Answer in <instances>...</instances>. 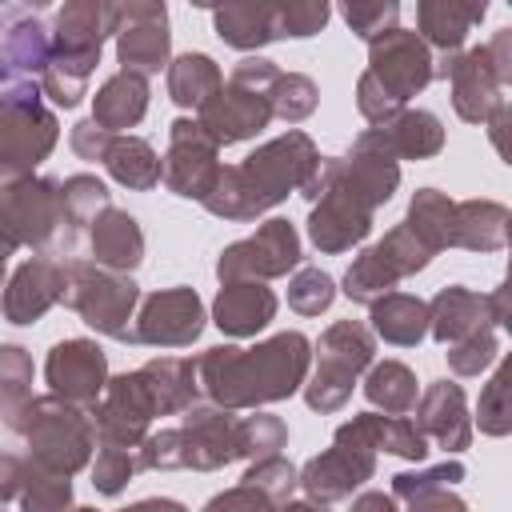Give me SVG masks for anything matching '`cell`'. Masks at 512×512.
<instances>
[{"mask_svg":"<svg viewBox=\"0 0 512 512\" xmlns=\"http://www.w3.org/2000/svg\"><path fill=\"white\" fill-rule=\"evenodd\" d=\"M204 300L196 288H160V292H148L140 300V312H136V344H152V348H188L200 340L204 332Z\"/></svg>","mask_w":512,"mask_h":512,"instance_id":"17","label":"cell"},{"mask_svg":"<svg viewBox=\"0 0 512 512\" xmlns=\"http://www.w3.org/2000/svg\"><path fill=\"white\" fill-rule=\"evenodd\" d=\"M364 76L396 104L404 108L416 92H424L436 80V52L424 44L412 28H392L368 44V68Z\"/></svg>","mask_w":512,"mask_h":512,"instance_id":"14","label":"cell"},{"mask_svg":"<svg viewBox=\"0 0 512 512\" xmlns=\"http://www.w3.org/2000/svg\"><path fill=\"white\" fill-rule=\"evenodd\" d=\"M52 64V24H44V4H4L0 8V72L12 80H40Z\"/></svg>","mask_w":512,"mask_h":512,"instance_id":"18","label":"cell"},{"mask_svg":"<svg viewBox=\"0 0 512 512\" xmlns=\"http://www.w3.org/2000/svg\"><path fill=\"white\" fill-rule=\"evenodd\" d=\"M104 168L116 184L132 188V192H148L164 180V160L156 156V148L144 136H112V148L104 156Z\"/></svg>","mask_w":512,"mask_h":512,"instance_id":"37","label":"cell"},{"mask_svg":"<svg viewBox=\"0 0 512 512\" xmlns=\"http://www.w3.org/2000/svg\"><path fill=\"white\" fill-rule=\"evenodd\" d=\"M288 444V424L272 412H252L244 416V460H268V456H280V448Z\"/></svg>","mask_w":512,"mask_h":512,"instance_id":"49","label":"cell"},{"mask_svg":"<svg viewBox=\"0 0 512 512\" xmlns=\"http://www.w3.org/2000/svg\"><path fill=\"white\" fill-rule=\"evenodd\" d=\"M136 304L140 284L132 272H112L96 260H68V296L64 308H72L96 336L136 344Z\"/></svg>","mask_w":512,"mask_h":512,"instance_id":"11","label":"cell"},{"mask_svg":"<svg viewBox=\"0 0 512 512\" xmlns=\"http://www.w3.org/2000/svg\"><path fill=\"white\" fill-rule=\"evenodd\" d=\"M68 296V260L60 256H28L12 268L4 288V320L8 324H36L44 312L64 304Z\"/></svg>","mask_w":512,"mask_h":512,"instance_id":"21","label":"cell"},{"mask_svg":"<svg viewBox=\"0 0 512 512\" xmlns=\"http://www.w3.org/2000/svg\"><path fill=\"white\" fill-rule=\"evenodd\" d=\"M340 16H344V24H348L360 40H368V44H372L376 36L400 28V4H396V0H348V4H340Z\"/></svg>","mask_w":512,"mask_h":512,"instance_id":"47","label":"cell"},{"mask_svg":"<svg viewBox=\"0 0 512 512\" xmlns=\"http://www.w3.org/2000/svg\"><path fill=\"white\" fill-rule=\"evenodd\" d=\"M200 512H276V504L252 484H232V488L216 492Z\"/></svg>","mask_w":512,"mask_h":512,"instance_id":"53","label":"cell"},{"mask_svg":"<svg viewBox=\"0 0 512 512\" xmlns=\"http://www.w3.org/2000/svg\"><path fill=\"white\" fill-rule=\"evenodd\" d=\"M336 300V280L324 268H296L288 280V308L300 316H320Z\"/></svg>","mask_w":512,"mask_h":512,"instance_id":"46","label":"cell"},{"mask_svg":"<svg viewBox=\"0 0 512 512\" xmlns=\"http://www.w3.org/2000/svg\"><path fill=\"white\" fill-rule=\"evenodd\" d=\"M484 52H488V60H492V72H496L500 88L512 84V24H508V28H496V32L488 36Z\"/></svg>","mask_w":512,"mask_h":512,"instance_id":"56","label":"cell"},{"mask_svg":"<svg viewBox=\"0 0 512 512\" xmlns=\"http://www.w3.org/2000/svg\"><path fill=\"white\" fill-rule=\"evenodd\" d=\"M140 376L156 400L160 416H184L192 404H200V376H196V360L184 356H156L148 364H140Z\"/></svg>","mask_w":512,"mask_h":512,"instance_id":"34","label":"cell"},{"mask_svg":"<svg viewBox=\"0 0 512 512\" xmlns=\"http://www.w3.org/2000/svg\"><path fill=\"white\" fill-rule=\"evenodd\" d=\"M224 88V72L208 52H180L168 64V100L176 108H204Z\"/></svg>","mask_w":512,"mask_h":512,"instance_id":"36","label":"cell"},{"mask_svg":"<svg viewBox=\"0 0 512 512\" xmlns=\"http://www.w3.org/2000/svg\"><path fill=\"white\" fill-rule=\"evenodd\" d=\"M404 224L432 248V252H444V248H456V200L440 188H416L412 200H408V216Z\"/></svg>","mask_w":512,"mask_h":512,"instance_id":"38","label":"cell"},{"mask_svg":"<svg viewBox=\"0 0 512 512\" xmlns=\"http://www.w3.org/2000/svg\"><path fill=\"white\" fill-rule=\"evenodd\" d=\"M464 480V464L456 460V456H448V460H440V464H428V468H408V472H396L392 476V496L396 500H408L412 492H420V488H452V484H460Z\"/></svg>","mask_w":512,"mask_h":512,"instance_id":"51","label":"cell"},{"mask_svg":"<svg viewBox=\"0 0 512 512\" xmlns=\"http://www.w3.org/2000/svg\"><path fill=\"white\" fill-rule=\"evenodd\" d=\"M348 512H400V500H396L392 492H376V488H368V492H360V496L352 500Z\"/></svg>","mask_w":512,"mask_h":512,"instance_id":"59","label":"cell"},{"mask_svg":"<svg viewBox=\"0 0 512 512\" xmlns=\"http://www.w3.org/2000/svg\"><path fill=\"white\" fill-rule=\"evenodd\" d=\"M508 252H512V220H508ZM508 280H512V256H508Z\"/></svg>","mask_w":512,"mask_h":512,"instance_id":"63","label":"cell"},{"mask_svg":"<svg viewBox=\"0 0 512 512\" xmlns=\"http://www.w3.org/2000/svg\"><path fill=\"white\" fill-rule=\"evenodd\" d=\"M372 476H376L372 448L332 440V448H324L320 456L300 464V492H304V500H316V504H340L356 488H364Z\"/></svg>","mask_w":512,"mask_h":512,"instance_id":"22","label":"cell"},{"mask_svg":"<svg viewBox=\"0 0 512 512\" xmlns=\"http://www.w3.org/2000/svg\"><path fill=\"white\" fill-rule=\"evenodd\" d=\"M24 480H28V456H20V452H4V460H0V496H4L8 504L20 500Z\"/></svg>","mask_w":512,"mask_h":512,"instance_id":"57","label":"cell"},{"mask_svg":"<svg viewBox=\"0 0 512 512\" xmlns=\"http://www.w3.org/2000/svg\"><path fill=\"white\" fill-rule=\"evenodd\" d=\"M364 396L384 416H408L420 404L416 372L408 364H400V360H380V364H372L364 372Z\"/></svg>","mask_w":512,"mask_h":512,"instance_id":"39","label":"cell"},{"mask_svg":"<svg viewBox=\"0 0 512 512\" xmlns=\"http://www.w3.org/2000/svg\"><path fill=\"white\" fill-rule=\"evenodd\" d=\"M428 300L412 292H388L368 304V328L396 348H416L428 336Z\"/></svg>","mask_w":512,"mask_h":512,"instance_id":"33","label":"cell"},{"mask_svg":"<svg viewBox=\"0 0 512 512\" xmlns=\"http://www.w3.org/2000/svg\"><path fill=\"white\" fill-rule=\"evenodd\" d=\"M488 16V0H420L416 32L436 56H460L468 32Z\"/></svg>","mask_w":512,"mask_h":512,"instance_id":"28","label":"cell"},{"mask_svg":"<svg viewBox=\"0 0 512 512\" xmlns=\"http://www.w3.org/2000/svg\"><path fill=\"white\" fill-rule=\"evenodd\" d=\"M332 20V8L324 0H288L280 4V28L284 40H308Z\"/></svg>","mask_w":512,"mask_h":512,"instance_id":"52","label":"cell"},{"mask_svg":"<svg viewBox=\"0 0 512 512\" xmlns=\"http://www.w3.org/2000/svg\"><path fill=\"white\" fill-rule=\"evenodd\" d=\"M120 4L108 0H64L52 12V64L40 76L44 100L56 108H76L88 96V76L100 64L108 36L116 40Z\"/></svg>","mask_w":512,"mask_h":512,"instance_id":"4","label":"cell"},{"mask_svg":"<svg viewBox=\"0 0 512 512\" xmlns=\"http://www.w3.org/2000/svg\"><path fill=\"white\" fill-rule=\"evenodd\" d=\"M212 28L216 36L248 56H260L264 44L284 40L280 28V4H256V0H236V4H216L212 8Z\"/></svg>","mask_w":512,"mask_h":512,"instance_id":"29","label":"cell"},{"mask_svg":"<svg viewBox=\"0 0 512 512\" xmlns=\"http://www.w3.org/2000/svg\"><path fill=\"white\" fill-rule=\"evenodd\" d=\"M96 416V432H100V444H116V448H140L152 432V420L160 416L156 412V400L136 372H120L108 380L100 404L92 408Z\"/></svg>","mask_w":512,"mask_h":512,"instance_id":"19","label":"cell"},{"mask_svg":"<svg viewBox=\"0 0 512 512\" xmlns=\"http://www.w3.org/2000/svg\"><path fill=\"white\" fill-rule=\"evenodd\" d=\"M232 460H244V416L216 404H192L176 428L148 432L140 444V472H216Z\"/></svg>","mask_w":512,"mask_h":512,"instance_id":"5","label":"cell"},{"mask_svg":"<svg viewBox=\"0 0 512 512\" xmlns=\"http://www.w3.org/2000/svg\"><path fill=\"white\" fill-rule=\"evenodd\" d=\"M400 504H404L400 512H468L464 496H456L448 484L444 488H420V492H412Z\"/></svg>","mask_w":512,"mask_h":512,"instance_id":"55","label":"cell"},{"mask_svg":"<svg viewBox=\"0 0 512 512\" xmlns=\"http://www.w3.org/2000/svg\"><path fill=\"white\" fill-rule=\"evenodd\" d=\"M376 364V332L364 320H336L316 340V368L304 384V404L320 416L340 412L356 380Z\"/></svg>","mask_w":512,"mask_h":512,"instance_id":"10","label":"cell"},{"mask_svg":"<svg viewBox=\"0 0 512 512\" xmlns=\"http://www.w3.org/2000/svg\"><path fill=\"white\" fill-rule=\"evenodd\" d=\"M324 156L316 140L300 128H288L260 148H252L240 164H224L216 188L204 200V212L216 220H256L284 204L292 192H304L308 180L320 172Z\"/></svg>","mask_w":512,"mask_h":512,"instance_id":"3","label":"cell"},{"mask_svg":"<svg viewBox=\"0 0 512 512\" xmlns=\"http://www.w3.org/2000/svg\"><path fill=\"white\" fill-rule=\"evenodd\" d=\"M108 356L96 340L88 336H68L60 344H52L48 360H44V384L52 396L96 408L104 388H108Z\"/></svg>","mask_w":512,"mask_h":512,"instance_id":"20","label":"cell"},{"mask_svg":"<svg viewBox=\"0 0 512 512\" xmlns=\"http://www.w3.org/2000/svg\"><path fill=\"white\" fill-rule=\"evenodd\" d=\"M496 356H500L496 328H484V332H476V336H468V340H460V344H452L444 352V360H448V368L456 376H480L484 368H492Z\"/></svg>","mask_w":512,"mask_h":512,"instance_id":"50","label":"cell"},{"mask_svg":"<svg viewBox=\"0 0 512 512\" xmlns=\"http://www.w3.org/2000/svg\"><path fill=\"white\" fill-rule=\"evenodd\" d=\"M240 484H252V488H260L272 504H284V500H292V492L300 488V468H296L288 456H268V460L248 464V472L240 476Z\"/></svg>","mask_w":512,"mask_h":512,"instance_id":"48","label":"cell"},{"mask_svg":"<svg viewBox=\"0 0 512 512\" xmlns=\"http://www.w3.org/2000/svg\"><path fill=\"white\" fill-rule=\"evenodd\" d=\"M304 260L300 252V232L292 220L284 216H272L264 220L252 236L228 244L220 256H216V276L220 284H236V280H280L288 272H296Z\"/></svg>","mask_w":512,"mask_h":512,"instance_id":"13","label":"cell"},{"mask_svg":"<svg viewBox=\"0 0 512 512\" xmlns=\"http://www.w3.org/2000/svg\"><path fill=\"white\" fill-rule=\"evenodd\" d=\"M316 344L304 332H276L252 348L216 344L196 356L200 392L208 404L228 412H256L264 404H280L292 392H304L312 376Z\"/></svg>","mask_w":512,"mask_h":512,"instance_id":"2","label":"cell"},{"mask_svg":"<svg viewBox=\"0 0 512 512\" xmlns=\"http://www.w3.org/2000/svg\"><path fill=\"white\" fill-rule=\"evenodd\" d=\"M364 136L396 160H428L444 148V124L428 108H404L380 128H364Z\"/></svg>","mask_w":512,"mask_h":512,"instance_id":"30","label":"cell"},{"mask_svg":"<svg viewBox=\"0 0 512 512\" xmlns=\"http://www.w3.org/2000/svg\"><path fill=\"white\" fill-rule=\"evenodd\" d=\"M416 428L436 444L444 456H460L472 444V416H468V396L456 380H432L416 404Z\"/></svg>","mask_w":512,"mask_h":512,"instance_id":"23","label":"cell"},{"mask_svg":"<svg viewBox=\"0 0 512 512\" xmlns=\"http://www.w3.org/2000/svg\"><path fill=\"white\" fill-rule=\"evenodd\" d=\"M28 400H32V356L20 344H4L0 348V404H4V420H12Z\"/></svg>","mask_w":512,"mask_h":512,"instance_id":"43","label":"cell"},{"mask_svg":"<svg viewBox=\"0 0 512 512\" xmlns=\"http://www.w3.org/2000/svg\"><path fill=\"white\" fill-rule=\"evenodd\" d=\"M116 60L120 72L156 76L172 64V32H168V8L156 0H128L120 4L116 20Z\"/></svg>","mask_w":512,"mask_h":512,"instance_id":"16","label":"cell"},{"mask_svg":"<svg viewBox=\"0 0 512 512\" xmlns=\"http://www.w3.org/2000/svg\"><path fill=\"white\" fill-rule=\"evenodd\" d=\"M136 472H140V448L100 444L96 448V460H92V488L100 496H120Z\"/></svg>","mask_w":512,"mask_h":512,"instance_id":"45","label":"cell"},{"mask_svg":"<svg viewBox=\"0 0 512 512\" xmlns=\"http://www.w3.org/2000/svg\"><path fill=\"white\" fill-rule=\"evenodd\" d=\"M12 436H20L24 456L48 472L76 476L92 464V452L100 448L96 416L84 404L60 400V396H32L12 420H4Z\"/></svg>","mask_w":512,"mask_h":512,"instance_id":"6","label":"cell"},{"mask_svg":"<svg viewBox=\"0 0 512 512\" xmlns=\"http://www.w3.org/2000/svg\"><path fill=\"white\" fill-rule=\"evenodd\" d=\"M20 512H76L72 508V476L48 472L28 460V480L20 488Z\"/></svg>","mask_w":512,"mask_h":512,"instance_id":"41","label":"cell"},{"mask_svg":"<svg viewBox=\"0 0 512 512\" xmlns=\"http://www.w3.org/2000/svg\"><path fill=\"white\" fill-rule=\"evenodd\" d=\"M60 124L44 104L40 80H12L0 88V176H32L56 148Z\"/></svg>","mask_w":512,"mask_h":512,"instance_id":"9","label":"cell"},{"mask_svg":"<svg viewBox=\"0 0 512 512\" xmlns=\"http://www.w3.org/2000/svg\"><path fill=\"white\" fill-rule=\"evenodd\" d=\"M508 220L512 212L500 200H488V196L456 200V248L500 252L508 244Z\"/></svg>","mask_w":512,"mask_h":512,"instance_id":"35","label":"cell"},{"mask_svg":"<svg viewBox=\"0 0 512 512\" xmlns=\"http://www.w3.org/2000/svg\"><path fill=\"white\" fill-rule=\"evenodd\" d=\"M76 512H100V508H76ZM116 512H188V508L172 496H148V500H136L128 508H116Z\"/></svg>","mask_w":512,"mask_h":512,"instance_id":"61","label":"cell"},{"mask_svg":"<svg viewBox=\"0 0 512 512\" xmlns=\"http://www.w3.org/2000/svg\"><path fill=\"white\" fill-rule=\"evenodd\" d=\"M472 424L484 436H508L512 432V352H504V360L496 364V372L480 388Z\"/></svg>","mask_w":512,"mask_h":512,"instance_id":"40","label":"cell"},{"mask_svg":"<svg viewBox=\"0 0 512 512\" xmlns=\"http://www.w3.org/2000/svg\"><path fill=\"white\" fill-rule=\"evenodd\" d=\"M488 140H492L496 156L512 168V100H504V104H500V112L488 120Z\"/></svg>","mask_w":512,"mask_h":512,"instance_id":"58","label":"cell"},{"mask_svg":"<svg viewBox=\"0 0 512 512\" xmlns=\"http://www.w3.org/2000/svg\"><path fill=\"white\" fill-rule=\"evenodd\" d=\"M428 320H432L428 324V336L436 344H444V348H452V344H460V340H468V336H476L484 328H496L488 296H480V292H472L464 284L440 288L428 300Z\"/></svg>","mask_w":512,"mask_h":512,"instance_id":"27","label":"cell"},{"mask_svg":"<svg viewBox=\"0 0 512 512\" xmlns=\"http://www.w3.org/2000/svg\"><path fill=\"white\" fill-rule=\"evenodd\" d=\"M276 308H280V300L268 284L236 280V284H220V292L212 300V324L232 340H248L276 320Z\"/></svg>","mask_w":512,"mask_h":512,"instance_id":"26","label":"cell"},{"mask_svg":"<svg viewBox=\"0 0 512 512\" xmlns=\"http://www.w3.org/2000/svg\"><path fill=\"white\" fill-rule=\"evenodd\" d=\"M276 80H280L276 60H268V56H244V60H236L232 72H228V80H224V88L196 112L200 128L220 148L244 144V140L260 136L276 120V112H272V88H276Z\"/></svg>","mask_w":512,"mask_h":512,"instance_id":"8","label":"cell"},{"mask_svg":"<svg viewBox=\"0 0 512 512\" xmlns=\"http://www.w3.org/2000/svg\"><path fill=\"white\" fill-rule=\"evenodd\" d=\"M148 76L136 72H116L108 76L96 96H92V120L116 136H124V128H136L148 112Z\"/></svg>","mask_w":512,"mask_h":512,"instance_id":"32","label":"cell"},{"mask_svg":"<svg viewBox=\"0 0 512 512\" xmlns=\"http://www.w3.org/2000/svg\"><path fill=\"white\" fill-rule=\"evenodd\" d=\"M112 136L116 132H108V128H100L92 116L88 120H80V124H72V132H68V148L80 156V160H100L104 164V156H108V148H112Z\"/></svg>","mask_w":512,"mask_h":512,"instance_id":"54","label":"cell"},{"mask_svg":"<svg viewBox=\"0 0 512 512\" xmlns=\"http://www.w3.org/2000/svg\"><path fill=\"white\" fill-rule=\"evenodd\" d=\"M276 512H328V504H316V500H284V504H276Z\"/></svg>","mask_w":512,"mask_h":512,"instance_id":"62","label":"cell"},{"mask_svg":"<svg viewBox=\"0 0 512 512\" xmlns=\"http://www.w3.org/2000/svg\"><path fill=\"white\" fill-rule=\"evenodd\" d=\"M488 304H492V320L512 336V280H508V276H504V284L488 296Z\"/></svg>","mask_w":512,"mask_h":512,"instance_id":"60","label":"cell"},{"mask_svg":"<svg viewBox=\"0 0 512 512\" xmlns=\"http://www.w3.org/2000/svg\"><path fill=\"white\" fill-rule=\"evenodd\" d=\"M88 248L92 260L112 268V272H132L144 260V232L140 220L124 208H108L96 216V224L88 228Z\"/></svg>","mask_w":512,"mask_h":512,"instance_id":"31","label":"cell"},{"mask_svg":"<svg viewBox=\"0 0 512 512\" xmlns=\"http://www.w3.org/2000/svg\"><path fill=\"white\" fill-rule=\"evenodd\" d=\"M400 188V160L356 136L344 156H324L320 172L300 192L308 212V240L324 256H340L368 240L376 208L392 200Z\"/></svg>","mask_w":512,"mask_h":512,"instance_id":"1","label":"cell"},{"mask_svg":"<svg viewBox=\"0 0 512 512\" xmlns=\"http://www.w3.org/2000/svg\"><path fill=\"white\" fill-rule=\"evenodd\" d=\"M332 440H344V444H356V448H372V452H392V456L412 460V464H420L428 456V436L408 416L360 412V416L344 420L332 432Z\"/></svg>","mask_w":512,"mask_h":512,"instance_id":"24","label":"cell"},{"mask_svg":"<svg viewBox=\"0 0 512 512\" xmlns=\"http://www.w3.org/2000/svg\"><path fill=\"white\" fill-rule=\"evenodd\" d=\"M452 108L464 124H488L496 112H500V80L492 72V60L480 48H464L456 60H452Z\"/></svg>","mask_w":512,"mask_h":512,"instance_id":"25","label":"cell"},{"mask_svg":"<svg viewBox=\"0 0 512 512\" xmlns=\"http://www.w3.org/2000/svg\"><path fill=\"white\" fill-rule=\"evenodd\" d=\"M220 144L200 128L192 116H176L168 124V148H164V188L184 200H208V192L220 180Z\"/></svg>","mask_w":512,"mask_h":512,"instance_id":"15","label":"cell"},{"mask_svg":"<svg viewBox=\"0 0 512 512\" xmlns=\"http://www.w3.org/2000/svg\"><path fill=\"white\" fill-rule=\"evenodd\" d=\"M0 228H4V256L32 248L36 256H64L76 244V228L64 204V180L52 176H24L4 180L0 188Z\"/></svg>","mask_w":512,"mask_h":512,"instance_id":"7","label":"cell"},{"mask_svg":"<svg viewBox=\"0 0 512 512\" xmlns=\"http://www.w3.org/2000/svg\"><path fill=\"white\" fill-rule=\"evenodd\" d=\"M432 248L400 220L396 228H388L376 244H368L344 272V296L352 304H372L388 292H396L400 280L424 272L432 264Z\"/></svg>","mask_w":512,"mask_h":512,"instance_id":"12","label":"cell"},{"mask_svg":"<svg viewBox=\"0 0 512 512\" xmlns=\"http://www.w3.org/2000/svg\"><path fill=\"white\" fill-rule=\"evenodd\" d=\"M316 104H320V88H316L312 76H304V72H280V80L272 88V112H276V120L300 124V120H308L316 112Z\"/></svg>","mask_w":512,"mask_h":512,"instance_id":"44","label":"cell"},{"mask_svg":"<svg viewBox=\"0 0 512 512\" xmlns=\"http://www.w3.org/2000/svg\"><path fill=\"white\" fill-rule=\"evenodd\" d=\"M64 204H68V216H72V228L84 232L96 224L100 212L112 208V192L100 176L92 172H76V176H64Z\"/></svg>","mask_w":512,"mask_h":512,"instance_id":"42","label":"cell"}]
</instances>
